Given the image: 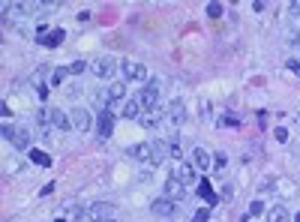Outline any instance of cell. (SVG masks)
Returning a JSON list of instances; mask_svg holds the SVG:
<instances>
[{"instance_id":"obj_1","label":"cell","mask_w":300,"mask_h":222,"mask_svg":"<svg viewBox=\"0 0 300 222\" xmlns=\"http://www.w3.org/2000/svg\"><path fill=\"white\" fill-rule=\"evenodd\" d=\"M120 69V60L114 54H102L96 63H93V75L96 78H114V72Z\"/></svg>"},{"instance_id":"obj_2","label":"cell","mask_w":300,"mask_h":222,"mask_svg":"<svg viewBox=\"0 0 300 222\" xmlns=\"http://www.w3.org/2000/svg\"><path fill=\"white\" fill-rule=\"evenodd\" d=\"M135 99L141 102V108L147 111V114H150V111H156V108H159V81H150Z\"/></svg>"},{"instance_id":"obj_3","label":"cell","mask_w":300,"mask_h":222,"mask_svg":"<svg viewBox=\"0 0 300 222\" xmlns=\"http://www.w3.org/2000/svg\"><path fill=\"white\" fill-rule=\"evenodd\" d=\"M114 216H117V210H114V204H108V201H93L87 207V222H108Z\"/></svg>"},{"instance_id":"obj_4","label":"cell","mask_w":300,"mask_h":222,"mask_svg":"<svg viewBox=\"0 0 300 222\" xmlns=\"http://www.w3.org/2000/svg\"><path fill=\"white\" fill-rule=\"evenodd\" d=\"M120 72H123L126 81H141V78L147 75L144 63H138V60H120Z\"/></svg>"},{"instance_id":"obj_5","label":"cell","mask_w":300,"mask_h":222,"mask_svg":"<svg viewBox=\"0 0 300 222\" xmlns=\"http://www.w3.org/2000/svg\"><path fill=\"white\" fill-rule=\"evenodd\" d=\"M69 120H72V129H78V132H87L93 126V117H90L87 108H75L72 114H69Z\"/></svg>"},{"instance_id":"obj_6","label":"cell","mask_w":300,"mask_h":222,"mask_svg":"<svg viewBox=\"0 0 300 222\" xmlns=\"http://www.w3.org/2000/svg\"><path fill=\"white\" fill-rule=\"evenodd\" d=\"M96 132H99V138H108L111 132H114V111H99V117H96Z\"/></svg>"},{"instance_id":"obj_7","label":"cell","mask_w":300,"mask_h":222,"mask_svg":"<svg viewBox=\"0 0 300 222\" xmlns=\"http://www.w3.org/2000/svg\"><path fill=\"white\" fill-rule=\"evenodd\" d=\"M60 213H63L69 222H81V219H87V207H81L78 201H66V204L60 207Z\"/></svg>"},{"instance_id":"obj_8","label":"cell","mask_w":300,"mask_h":222,"mask_svg":"<svg viewBox=\"0 0 300 222\" xmlns=\"http://www.w3.org/2000/svg\"><path fill=\"white\" fill-rule=\"evenodd\" d=\"M171 177L183 180L186 186H192V183L198 180V168H195V165H189V162H183V165H177V168H174V174H171Z\"/></svg>"},{"instance_id":"obj_9","label":"cell","mask_w":300,"mask_h":222,"mask_svg":"<svg viewBox=\"0 0 300 222\" xmlns=\"http://www.w3.org/2000/svg\"><path fill=\"white\" fill-rule=\"evenodd\" d=\"M150 210H153V216H174L177 213V204L168 195H162V198H156L153 204H150Z\"/></svg>"},{"instance_id":"obj_10","label":"cell","mask_w":300,"mask_h":222,"mask_svg":"<svg viewBox=\"0 0 300 222\" xmlns=\"http://www.w3.org/2000/svg\"><path fill=\"white\" fill-rule=\"evenodd\" d=\"M165 195H168L171 201L186 198V183H183V180H177V177H168V180H165Z\"/></svg>"},{"instance_id":"obj_11","label":"cell","mask_w":300,"mask_h":222,"mask_svg":"<svg viewBox=\"0 0 300 222\" xmlns=\"http://www.w3.org/2000/svg\"><path fill=\"white\" fill-rule=\"evenodd\" d=\"M9 12H12V15H18V18H21V15H39V12H42V6H39V3H12V6H6V9H3V15H9Z\"/></svg>"},{"instance_id":"obj_12","label":"cell","mask_w":300,"mask_h":222,"mask_svg":"<svg viewBox=\"0 0 300 222\" xmlns=\"http://www.w3.org/2000/svg\"><path fill=\"white\" fill-rule=\"evenodd\" d=\"M150 150H153V165H162L165 159H171L168 141H150Z\"/></svg>"},{"instance_id":"obj_13","label":"cell","mask_w":300,"mask_h":222,"mask_svg":"<svg viewBox=\"0 0 300 222\" xmlns=\"http://www.w3.org/2000/svg\"><path fill=\"white\" fill-rule=\"evenodd\" d=\"M9 144L15 147V150H27V147H30V132H27L24 126H15V129H12Z\"/></svg>"},{"instance_id":"obj_14","label":"cell","mask_w":300,"mask_h":222,"mask_svg":"<svg viewBox=\"0 0 300 222\" xmlns=\"http://www.w3.org/2000/svg\"><path fill=\"white\" fill-rule=\"evenodd\" d=\"M63 39H66V30H63V27H54V30H48V33L42 36L39 42H42L45 48H57V45H60Z\"/></svg>"},{"instance_id":"obj_15","label":"cell","mask_w":300,"mask_h":222,"mask_svg":"<svg viewBox=\"0 0 300 222\" xmlns=\"http://www.w3.org/2000/svg\"><path fill=\"white\" fill-rule=\"evenodd\" d=\"M168 120L177 123V126L186 120V105H183V99H174V102L168 105Z\"/></svg>"},{"instance_id":"obj_16","label":"cell","mask_w":300,"mask_h":222,"mask_svg":"<svg viewBox=\"0 0 300 222\" xmlns=\"http://www.w3.org/2000/svg\"><path fill=\"white\" fill-rule=\"evenodd\" d=\"M192 165L198 171H210V153L204 150V147H195V150H192Z\"/></svg>"},{"instance_id":"obj_17","label":"cell","mask_w":300,"mask_h":222,"mask_svg":"<svg viewBox=\"0 0 300 222\" xmlns=\"http://www.w3.org/2000/svg\"><path fill=\"white\" fill-rule=\"evenodd\" d=\"M198 195H201V198H204V201H207L210 207H213V204L219 201V195H216V189L210 186V180H198Z\"/></svg>"},{"instance_id":"obj_18","label":"cell","mask_w":300,"mask_h":222,"mask_svg":"<svg viewBox=\"0 0 300 222\" xmlns=\"http://www.w3.org/2000/svg\"><path fill=\"white\" fill-rule=\"evenodd\" d=\"M51 126H57V129H72V120L66 117V111L51 108Z\"/></svg>"},{"instance_id":"obj_19","label":"cell","mask_w":300,"mask_h":222,"mask_svg":"<svg viewBox=\"0 0 300 222\" xmlns=\"http://www.w3.org/2000/svg\"><path fill=\"white\" fill-rule=\"evenodd\" d=\"M132 156H135L138 162H150V165H153V150H150V144H138V147H132Z\"/></svg>"},{"instance_id":"obj_20","label":"cell","mask_w":300,"mask_h":222,"mask_svg":"<svg viewBox=\"0 0 300 222\" xmlns=\"http://www.w3.org/2000/svg\"><path fill=\"white\" fill-rule=\"evenodd\" d=\"M141 111H144V108H141V102H138V99H129V102L123 105V117L135 120V117H141Z\"/></svg>"},{"instance_id":"obj_21","label":"cell","mask_w":300,"mask_h":222,"mask_svg":"<svg viewBox=\"0 0 300 222\" xmlns=\"http://www.w3.org/2000/svg\"><path fill=\"white\" fill-rule=\"evenodd\" d=\"M123 96H126V84H123V81H114V84L108 87V99H111V102H117V99H123Z\"/></svg>"},{"instance_id":"obj_22","label":"cell","mask_w":300,"mask_h":222,"mask_svg":"<svg viewBox=\"0 0 300 222\" xmlns=\"http://www.w3.org/2000/svg\"><path fill=\"white\" fill-rule=\"evenodd\" d=\"M267 222H288V210H285L282 204L270 207V213H267Z\"/></svg>"},{"instance_id":"obj_23","label":"cell","mask_w":300,"mask_h":222,"mask_svg":"<svg viewBox=\"0 0 300 222\" xmlns=\"http://www.w3.org/2000/svg\"><path fill=\"white\" fill-rule=\"evenodd\" d=\"M30 162H33V165L48 168V165H51V156H48V153H42V150H30Z\"/></svg>"},{"instance_id":"obj_24","label":"cell","mask_w":300,"mask_h":222,"mask_svg":"<svg viewBox=\"0 0 300 222\" xmlns=\"http://www.w3.org/2000/svg\"><path fill=\"white\" fill-rule=\"evenodd\" d=\"M138 120H141V126H144V129H156V123H159V111H150V114H141Z\"/></svg>"},{"instance_id":"obj_25","label":"cell","mask_w":300,"mask_h":222,"mask_svg":"<svg viewBox=\"0 0 300 222\" xmlns=\"http://www.w3.org/2000/svg\"><path fill=\"white\" fill-rule=\"evenodd\" d=\"M225 165H228L225 153H216V156H213V168H210V171H213V174H225Z\"/></svg>"},{"instance_id":"obj_26","label":"cell","mask_w":300,"mask_h":222,"mask_svg":"<svg viewBox=\"0 0 300 222\" xmlns=\"http://www.w3.org/2000/svg\"><path fill=\"white\" fill-rule=\"evenodd\" d=\"M234 195H237V183H231V180H228V183L222 186V195H219V198H222V201H231Z\"/></svg>"},{"instance_id":"obj_27","label":"cell","mask_w":300,"mask_h":222,"mask_svg":"<svg viewBox=\"0 0 300 222\" xmlns=\"http://www.w3.org/2000/svg\"><path fill=\"white\" fill-rule=\"evenodd\" d=\"M219 126L231 129V126H240V120H237V114H231V111H228V114H222V117H219Z\"/></svg>"},{"instance_id":"obj_28","label":"cell","mask_w":300,"mask_h":222,"mask_svg":"<svg viewBox=\"0 0 300 222\" xmlns=\"http://www.w3.org/2000/svg\"><path fill=\"white\" fill-rule=\"evenodd\" d=\"M168 147H171V159H180L183 156V147H180L177 138H168Z\"/></svg>"},{"instance_id":"obj_29","label":"cell","mask_w":300,"mask_h":222,"mask_svg":"<svg viewBox=\"0 0 300 222\" xmlns=\"http://www.w3.org/2000/svg\"><path fill=\"white\" fill-rule=\"evenodd\" d=\"M66 72H69L66 66H60V69H54V72H51V84H63V78H66Z\"/></svg>"},{"instance_id":"obj_30","label":"cell","mask_w":300,"mask_h":222,"mask_svg":"<svg viewBox=\"0 0 300 222\" xmlns=\"http://www.w3.org/2000/svg\"><path fill=\"white\" fill-rule=\"evenodd\" d=\"M261 213H264V201L255 198V201L249 204V216H261Z\"/></svg>"},{"instance_id":"obj_31","label":"cell","mask_w":300,"mask_h":222,"mask_svg":"<svg viewBox=\"0 0 300 222\" xmlns=\"http://www.w3.org/2000/svg\"><path fill=\"white\" fill-rule=\"evenodd\" d=\"M84 69H87V63H84V60H75V63L69 66V72H72V75H81Z\"/></svg>"},{"instance_id":"obj_32","label":"cell","mask_w":300,"mask_h":222,"mask_svg":"<svg viewBox=\"0 0 300 222\" xmlns=\"http://www.w3.org/2000/svg\"><path fill=\"white\" fill-rule=\"evenodd\" d=\"M207 15H210V18H219V15H222V6H219V3H207Z\"/></svg>"},{"instance_id":"obj_33","label":"cell","mask_w":300,"mask_h":222,"mask_svg":"<svg viewBox=\"0 0 300 222\" xmlns=\"http://www.w3.org/2000/svg\"><path fill=\"white\" fill-rule=\"evenodd\" d=\"M207 219H210V210H207V207H204V210H198V213L192 216V222H207Z\"/></svg>"},{"instance_id":"obj_34","label":"cell","mask_w":300,"mask_h":222,"mask_svg":"<svg viewBox=\"0 0 300 222\" xmlns=\"http://www.w3.org/2000/svg\"><path fill=\"white\" fill-rule=\"evenodd\" d=\"M285 66H288L291 72H297V75H300V60H294V57H291V60H285Z\"/></svg>"},{"instance_id":"obj_35","label":"cell","mask_w":300,"mask_h":222,"mask_svg":"<svg viewBox=\"0 0 300 222\" xmlns=\"http://www.w3.org/2000/svg\"><path fill=\"white\" fill-rule=\"evenodd\" d=\"M273 135H276V141H288V129H285V126H279Z\"/></svg>"},{"instance_id":"obj_36","label":"cell","mask_w":300,"mask_h":222,"mask_svg":"<svg viewBox=\"0 0 300 222\" xmlns=\"http://www.w3.org/2000/svg\"><path fill=\"white\" fill-rule=\"evenodd\" d=\"M291 15H300V0H297V3H291Z\"/></svg>"},{"instance_id":"obj_37","label":"cell","mask_w":300,"mask_h":222,"mask_svg":"<svg viewBox=\"0 0 300 222\" xmlns=\"http://www.w3.org/2000/svg\"><path fill=\"white\" fill-rule=\"evenodd\" d=\"M294 222H300V213H297V216H294Z\"/></svg>"},{"instance_id":"obj_38","label":"cell","mask_w":300,"mask_h":222,"mask_svg":"<svg viewBox=\"0 0 300 222\" xmlns=\"http://www.w3.org/2000/svg\"><path fill=\"white\" fill-rule=\"evenodd\" d=\"M57 222H69V219H57Z\"/></svg>"},{"instance_id":"obj_39","label":"cell","mask_w":300,"mask_h":222,"mask_svg":"<svg viewBox=\"0 0 300 222\" xmlns=\"http://www.w3.org/2000/svg\"><path fill=\"white\" fill-rule=\"evenodd\" d=\"M108 222H117V219H108Z\"/></svg>"}]
</instances>
